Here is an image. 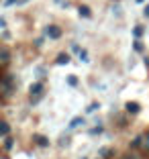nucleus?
<instances>
[{
    "label": "nucleus",
    "mask_w": 149,
    "mask_h": 159,
    "mask_svg": "<svg viewBox=\"0 0 149 159\" xmlns=\"http://www.w3.org/2000/svg\"><path fill=\"white\" fill-rule=\"evenodd\" d=\"M110 10H112V14H117V16L121 14V6H119V4H117V6H112Z\"/></svg>",
    "instance_id": "22"
},
{
    "label": "nucleus",
    "mask_w": 149,
    "mask_h": 159,
    "mask_svg": "<svg viewBox=\"0 0 149 159\" xmlns=\"http://www.w3.org/2000/svg\"><path fill=\"white\" fill-rule=\"evenodd\" d=\"M19 0H4V6H12V4H16Z\"/></svg>",
    "instance_id": "23"
},
{
    "label": "nucleus",
    "mask_w": 149,
    "mask_h": 159,
    "mask_svg": "<svg viewBox=\"0 0 149 159\" xmlns=\"http://www.w3.org/2000/svg\"><path fill=\"white\" fill-rule=\"evenodd\" d=\"M65 82H68V86H72V88H76V86L80 84V80H78V75H68V78H65Z\"/></svg>",
    "instance_id": "14"
},
{
    "label": "nucleus",
    "mask_w": 149,
    "mask_h": 159,
    "mask_svg": "<svg viewBox=\"0 0 149 159\" xmlns=\"http://www.w3.org/2000/svg\"><path fill=\"white\" fill-rule=\"evenodd\" d=\"M43 33H45V37H47V39H53V41H55V39H59V37H61V29L57 27V25H47Z\"/></svg>",
    "instance_id": "2"
},
{
    "label": "nucleus",
    "mask_w": 149,
    "mask_h": 159,
    "mask_svg": "<svg viewBox=\"0 0 149 159\" xmlns=\"http://www.w3.org/2000/svg\"><path fill=\"white\" fill-rule=\"evenodd\" d=\"M27 2H29V0H19V2H16V4L21 6V4H27Z\"/></svg>",
    "instance_id": "27"
},
{
    "label": "nucleus",
    "mask_w": 149,
    "mask_h": 159,
    "mask_svg": "<svg viewBox=\"0 0 149 159\" xmlns=\"http://www.w3.org/2000/svg\"><path fill=\"white\" fill-rule=\"evenodd\" d=\"M70 55H68V53H59V55L55 57V63L57 66H68V63H70Z\"/></svg>",
    "instance_id": "8"
},
{
    "label": "nucleus",
    "mask_w": 149,
    "mask_h": 159,
    "mask_svg": "<svg viewBox=\"0 0 149 159\" xmlns=\"http://www.w3.org/2000/svg\"><path fill=\"white\" fill-rule=\"evenodd\" d=\"M10 135V125L6 120H0V137H6Z\"/></svg>",
    "instance_id": "11"
},
{
    "label": "nucleus",
    "mask_w": 149,
    "mask_h": 159,
    "mask_svg": "<svg viewBox=\"0 0 149 159\" xmlns=\"http://www.w3.org/2000/svg\"><path fill=\"white\" fill-rule=\"evenodd\" d=\"M33 141H35V145H39V147H49V139H47L45 135H33Z\"/></svg>",
    "instance_id": "5"
},
{
    "label": "nucleus",
    "mask_w": 149,
    "mask_h": 159,
    "mask_svg": "<svg viewBox=\"0 0 149 159\" xmlns=\"http://www.w3.org/2000/svg\"><path fill=\"white\" fill-rule=\"evenodd\" d=\"M133 49H135L137 53H143V43H141V39H135V41H133Z\"/></svg>",
    "instance_id": "16"
},
{
    "label": "nucleus",
    "mask_w": 149,
    "mask_h": 159,
    "mask_svg": "<svg viewBox=\"0 0 149 159\" xmlns=\"http://www.w3.org/2000/svg\"><path fill=\"white\" fill-rule=\"evenodd\" d=\"M145 66H147V67H149V57H145Z\"/></svg>",
    "instance_id": "28"
},
{
    "label": "nucleus",
    "mask_w": 149,
    "mask_h": 159,
    "mask_svg": "<svg viewBox=\"0 0 149 159\" xmlns=\"http://www.w3.org/2000/svg\"><path fill=\"white\" fill-rule=\"evenodd\" d=\"M137 2H139V4H143V2H145V0H137Z\"/></svg>",
    "instance_id": "29"
},
{
    "label": "nucleus",
    "mask_w": 149,
    "mask_h": 159,
    "mask_svg": "<svg viewBox=\"0 0 149 159\" xmlns=\"http://www.w3.org/2000/svg\"><path fill=\"white\" fill-rule=\"evenodd\" d=\"M12 147H14V139H12V137H8V135H6V139H4V149H6V151H10Z\"/></svg>",
    "instance_id": "17"
},
{
    "label": "nucleus",
    "mask_w": 149,
    "mask_h": 159,
    "mask_svg": "<svg viewBox=\"0 0 149 159\" xmlns=\"http://www.w3.org/2000/svg\"><path fill=\"white\" fill-rule=\"evenodd\" d=\"M78 14L82 16V19H90V16H92V10H90V6L82 4V6L78 8Z\"/></svg>",
    "instance_id": "9"
},
{
    "label": "nucleus",
    "mask_w": 149,
    "mask_h": 159,
    "mask_svg": "<svg viewBox=\"0 0 149 159\" xmlns=\"http://www.w3.org/2000/svg\"><path fill=\"white\" fill-rule=\"evenodd\" d=\"M143 16H147V19H149V4L143 8Z\"/></svg>",
    "instance_id": "25"
},
{
    "label": "nucleus",
    "mask_w": 149,
    "mask_h": 159,
    "mask_svg": "<svg viewBox=\"0 0 149 159\" xmlns=\"http://www.w3.org/2000/svg\"><path fill=\"white\" fill-rule=\"evenodd\" d=\"M78 57H80V61H82V63H90V55H88V51H86V49H80V51H78Z\"/></svg>",
    "instance_id": "13"
},
{
    "label": "nucleus",
    "mask_w": 149,
    "mask_h": 159,
    "mask_svg": "<svg viewBox=\"0 0 149 159\" xmlns=\"http://www.w3.org/2000/svg\"><path fill=\"white\" fill-rule=\"evenodd\" d=\"M82 159H88V157H82Z\"/></svg>",
    "instance_id": "30"
},
{
    "label": "nucleus",
    "mask_w": 149,
    "mask_h": 159,
    "mask_svg": "<svg viewBox=\"0 0 149 159\" xmlns=\"http://www.w3.org/2000/svg\"><path fill=\"white\" fill-rule=\"evenodd\" d=\"M82 125H86L84 116H74V118L70 120V125H68V129H70V131H74V129H80Z\"/></svg>",
    "instance_id": "4"
},
{
    "label": "nucleus",
    "mask_w": 149,
    "mask_h": 159,
    "mask_svg": "<svg viewBox=\"0 0 149 159\" xmlns=\"http://www.w3.org/2000/svg\"><path fill=\"white\" fill-rule=\"evenodd\" d=\"M143 33H145V27H141V25H137V27L133 29V37H135V39H141Z\"/></svg>",
    "instance_id": "15"
},
{
    "label": "nucleus",
    "mask_w": 149,
    "mask_h": 159,
    "mask_svg": "<svg viewBox=\"0 0 149 159\" xmlns=\"http://www.w3.org/2000/svg\"><path fill=\"white\" fill-rule=\"evenodd\" d=\"M143 139H145L143 135H137L135 139L131 141V149H139V147H143Z\"/></svg>",
    "instance_id": "10"
},
{
    "label": "nucleus",
    "mask_w": 149,
    "mask_h": 159,
    "mask_svg": "<svg viewBox=\"0 0 149 159\" xmlns=\"http://www.w3.org/2000/svg\"><path fill=\"white\" fill-rule=\"evenodd\" d=\"M114 151L110 149V147H100L98 149V157H102V159H108V155H112Z\"/></svg>",
    "instance_id": "12"
},
{
    "label": "nucleus",
    "mask_w": 149,
    "mask_h": 159,
    "mask_svg": "<svg viewBox=\"0 0 149 159\" xmlns=\"http://www.w3.org/2000/svg\"><path fill=\"white\" fill-rule=\"evenodd\" d=\"M102 131H104V129H102V125H100V122H96V126H94L92 131H90V135H100Z\"/></svg>",
    "instance_id": "20"
},
{
    "label": "nucleus",
    "mask_w": 149,
    "mask_h": 159,
    "mask_svg": "<svg viewBox=\"0 0 149 159\" xmlns=\"http://www.w3.org/2000/svg\"><path fill=\"white\" fill-rule=\"evenodd\" d=\"M29 94H31V96H41V94H43V84H41V82H35V84H31Z\"/></svg>",
    "instance_id": "7"
},
{
    "label": "nucleus",
    "mask_w": 149,
    "mask_h": 159,
    "mask_svg": "<svg viewBox=\"0 0 149 159\" xmlns=\"http://www.w3.org/2000/svg\"><path fill=\"white\" fill-rule=\"evenodd\" d=\"M43 45V37H39V39H35V47H41Z\"/></svg>",
    "instance_id": "24"
},
{
    "label": "nucleus",
    "mask_w": 149,
    "mask_h": 159,
    "mask_svg": "<svg viewBox=\"0 0 149 159\" xmlns=\"http://www.w3.org/2000/svg\"><path fill=\"white\" fill-rule=\"evenodd\" d=\"M68 145H70V137H68V135H61L59 137V147H68Z\"/></svg>",
    "instance_id": "19"
},
{
    "label": "nucleus",
    "mask_w": 149,
    "mask_h": 159,
    "mask_svg": "<svg viewBox=\"0 0 149 159\" xmlns=\"http://www.w3.org/2000/svg\"><path fill=\"white\" fill-rule=\"evenodd\" d=\"M125 110H127V114H139L141 112V104L139 102H127Z\"/></svg>",
    "instance_id": "3"
},
{
    "label": "nucleus",
    "mask_w": 149,
    "mask_h": 159,
    "mask_svg": "<svg viewBox=\"0 0 149 159\" xmlns=\"http://www.w3.org/2000/svg\"><path fill=\"white\" fill-rule=\"evenodd\" d=\"M143 147L149 149V131H147V135H145V139H143Z\"/></svg>",
    "instance_id": "21"
},
{
    "label": "nucleus",
    "mask_w": 149,
    "mask_h": 159,
    "mask_svg": "<svg viewBox=\"0 0 149 159\" xmlns=\"http://www.w3.org/2000/svg\"><path fill=\"white\" fill-rule=\"evenodd\" d=\"M16 90V80L12 78V75H4V78L0 80V92L4 94V96H10V94Z\"/></svg>",
    "instance_id": "1"
},
{
    "label": "nucleus",
    "mask_w": 149,
    "mask_h": 159,
    "mask_svg": "<svg viewBox=\"0 0 149 159\" xmlns=\"http://www.w3.org/2000/svg\"><path fill=\"white\" fill-rule=\"evenodd\" d=\"M10 63V51L6 47H0V66H6Z\"/></svg>",
    "instance_id": "6"
},
{
    "label": "nucleus",
    "mask_w": 149,
    "mask_h": 159,
    "mask_svg": "<svg viewBox=\"0 0 149 159\" xmlns=\"http://www.w3.org/2000/svg\"><path fill=\"white\" fill-rule=\"evenodd\" d=\"M0 29H6V20L2 19V16H0Z\"/></svg>",
    "instance_id": "26"
},
{
    "label": "nucleus",
    "mask_w": 149,
    "mask_h": 159,
    "mask_svg": "<svg viewBox=\"0 0 149 159\" xmlns=\"http://www.w3.org/2000/svg\"><path fill=\"white\" fill-rule=\"evenodd\" d=\"M98 108H100V104H98V102H92V104H88V108H86V112H88V114H92V112H96Z\"/></svg>",
    "instance_id": "18"
}]
</instances>
